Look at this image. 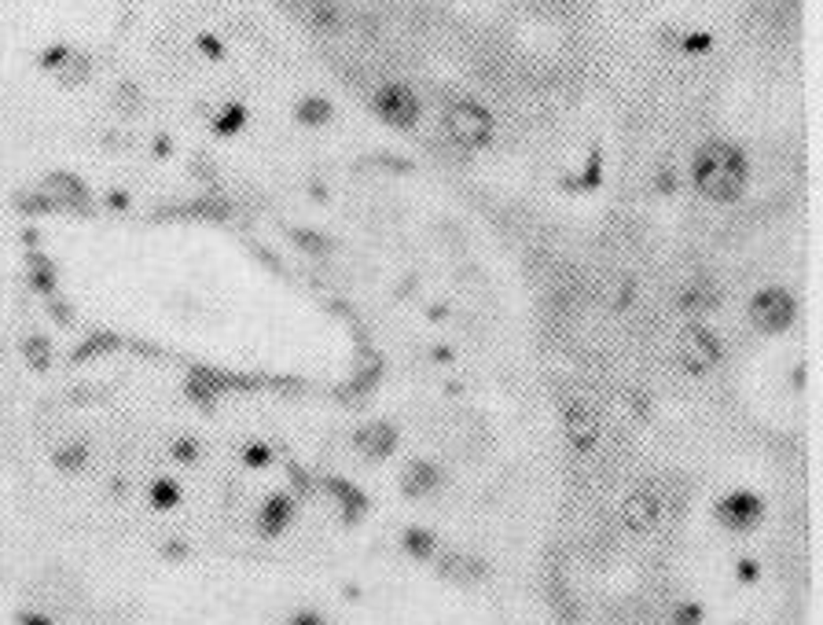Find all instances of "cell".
<instances>
[{
    "label": "cell",
    "mask_w": 823,
    "mask_h": 625,
    "mask_svg": "<svg viewBox=\"0 0 823 625\" xmlns=\"http://www.w3.org/2000/svg\"><path fill=\"white\" fill-rule=\"evenodd\" d=\"M746 185V155L728 140H710L695 155V188L713 202H736Z\"/></svg>",
    "instance_id": "cell-1"
},
{
    "label": "cell",
    "mask_w": 823,
    "mask_h": 625,
    "mask_svg": "<svg viewBox=\"0 0 823 625\" xmlns=\"http://www.w3.org/2000/svg\"><path fill=\"white\" fill-rule=\"evenodd\" d=\"M85 600V588L81 581L67 571V567H48L34 578V585H29V604L26 607H37V611H48L55 621L59 618H67L81 607Z\"/></svg>",
    "instance_id": "cell-2"
},
{
    "label": "cell",
    "mask_w": 823,
    "mask_h": 625,
    "mask_svg": "<svg viewBox=\"0 0 823 625\" xmlns=\"http://www.w3.org/2000/svg\"><path fill=\"white\" fill-rule=\"evenodd\" d=\"M493 114L485 111L481 103H474V100H456V103H449V111H445V133L460 144V147H467V152H474V147H485L493 140Z\"/></svg>",
    "instance_id": "cell-3"
},
{
    "label": "cell",
    "mask_w": 823,
    "mask_h": 625,
    "mask_svg": "<svg viewBox=\"0 0 823 625\" xmlns=\"http://www.w3.org/2000/svg\"><path fill=\"white\" fill-rule=\"evenodd\" d=\"M720 361V339L703 324H687L677 335V365L687 375H706Z\"/></svg>",
    "instance_id": "cell-4"
},
{
    "label": "cell",
    "mask_w": 823,
    "mask_h": 625,
    "mask_svg": "<svg viewBox=\"0 0 823 625\" xmlns=\"http://www.w3.org/2000/svg\"><path fill=\"white\" fill-rule=\"evenodd\" d=\"M794 317H798V299L786 287H765L750 299L753 327H761V332H769V335L786 332V327L794 324Z\"/></svg>",
    "instance_id": "cell-5"
},
{
    "label": "cell",
    "mask_w": 823,
    "mask_h": 625,
    "mask_svg": "<svg viewBox=\"0 0 823 625\" xmlns=\"http://www.w3.org/2000/svg\"><path fill=\"white\" fill-rule=\"evenodd\" d=\"M372 103H375V114L393 129H412L419 118V100L408 85H383Z\"/></svg>",
    "instance_id": "cell-6"
},
{
    "label": "cell",
    "mask_w": 823,
    "mask_h": 625,
    "mask_svg": "<svg viewBox=\"0 0 823 625\" xmlns=\"http://www.w3.org/2000/svg\"><path fill=\"white\" fill-rule=\"evenodd\" d=\"M761 519H765V500L757 493L736 489V493L720 497V504H717V522L728 530H753Z\"/></svg>",
    "instance_id": "cell-7"
},
{
    "label": "cell",
    "mask_w": 823,
    "mask_h": 625,
    "mask_svg": "<svg viewBox=\"0 0 823 625\" xmlns=\"http://www.w3.org/2000/svg\"><path fill=\"white\" fill-rule=\"evenodd\" d=\"M662 519V497L651 486H639L621 500V526L629 533H647Z\"/></svg>",
    "instance_id": "cell-8"
},
{
    "label": "cell",
    "mask_w": 823,
    "mask_h": 625,
    "mask_svg": "<svg viewBox=\"0 0 823 625\" xmlns=\"http://www.w3.org/2000/svg\"><path fill=\"white\" fill-rule=\"evenodd\" d=\"M563 431H566V438H570V445H573L577 453H588L592 445L599 441V415H596V408L585 405V401H570L563 408Z\"/></svg>",
    "instance_id": "cell-9"
},
{
    "label": "cell",
    "mask_w": 823,
    "mask_h": 625,
    "mask_svg": "<svg viewBox=\"0 0 823 625\" xmlns=\"http://www.w3.org/2000/svg\"><path fill=\"white\" fill-rule=\"evenodd\" d=\"M45 199H48V206L85 210V206H88V188L78 181L74 173H48V181H45Z\"/></svg>",
    "instance_id": "cell-10"
},
{
    "label": "cell",
    "mask_w": 823,
    "mask_h": 625,
    "mask_svg": "<svg viewBox=\"0 0 823 625\" xmlns=\"http://www.w3.org/2000/svg\"><path fill=\"white\" fill-rule=\"evenodd\" d=\"M438 574L445 581H460V585H471V581H481L490 574V567L478 559V555H467V552H445L438 559Z\"/></svg>",
    "instance_id": "cell-11"
},
{
    "label": "cell",
    "mask_w": 823,
    "mask_h": 625,
    "mask_svg": "<svg viewBox=\"0 0 823 625\" xmlns=\"http://www.w3.org/2000/svg\"><path fill=\"white\" fill-rule=\"evenodd\" d=\"M353 445H357V453L360 456H368V460H383L393 453V445H398V431H393L390 424H372V427H360L353 434Z\"/></svg>",
    "instance_id": "cell-12"
},
{
    "label": "cell",
    "mask_w": 823,
    "mask_h": 625,
    "mask_svg": "<svg viewBox=\"0 0 823 625\" xmlns=\"http://www.w3.org/2000/svg\"><path fill=\"white\" fill-rule=\"evenodd\" d=\"M291 519H294V500L287 493H272L258 512V530L265 538H276V533H284L291 526Z\"/></svg>",
    "instance_id": "cell-13"
},
{
    "label": "cell",
    "mask_w": 823,
    "mask_h": 625,
    "mask_svg": "<svg viewBox=\"0 0 823 625\" xmlns=\"http://www.w3.org/2000/svg\"><path fill=\"white\" fill-rule=\"evenodd\" d=\"M438 486H441V471H438L431 460H416V464H408V471L401 474L405 497H426V493H434Z\"/></svg>",
    "instance_id": "cell-14"
},
{
    "label": "cell",
    "mask_w": 823,
    "mask_h": 625,
    "mask_svg": "<svg viewBox=\"0 0 823 625\" xmlns=\"http://www.w3.org/2000/svg\"><path fill=\"white\" fill-rule=\"evenodd\" d=\"M294 118H298L301 126H324L327 118H331V103L324 96H309V100H301L294 107Z\"/></svg>",
    "instance_id": "cell-15"
},
{
    "label": "cell",
    "mask_w": 823,
    "mask_h": 625,
    "mask_svg": "<svg viewBox=\"0 0 823 625\" xmlns=\"http://www.w3.org/2000/svg\"><path fill=\"white\" fill-rule=\"evenodd\" d=\"M327 489L334 493V500L342 504V515H346V519H360V515H364V497H360V489H353L350 482H327Z\"/></svg>",
    "instance_id": "cell-16"
},
{
    "label": "cell",
    "mask_w": 823,
    "mask_h": 625,
    "mask_svg": "<svg viewBox=\"0 0 823 625\" xmlns=\"http://www.w3.org/2000/svg\"><path fill=\"white\" fill-rule=\"evenodd\" d=\"M88 74H93V63H88V59H85V55H78V52H70V55H67V63H63V67H59V70H55V78H59V81H63L67 88L81 85V81H85Z\"/></svg>",
    "instance_id": "cell-17"
},
{
    "label": "cell",
    "mask_w": 823,
    "mask_h": 625,
    "mask_svg": "<svg viewBox=\"0 0 823 625\" xmlns=\"http://www.w3.org/2000/svg\"><path fill=\"white\" fill-rule=\"evenodd\" d=\"M405 552H412L416 559H431V555H438V538L431 530H408L405 533Z\"/></svg>",
    "instance_id": "cell-18"
},
{
    "label": "cell",
    "mask_w": 823,
    "mask_h": 625,
    "mask_svg": "<svg viewBox=\"0 0 823 625\" xmlns=\"http://www.w3.org/2000/svg\"><path fill=\"white\" fill-rule=\"evenodd\" d=\"M85 460H88V445L78 441V438H74V441H63V445L55 449V464L63 467V471H81Z\"/></svg>",
    "instance_id": "cell-19"
},
{
    "label": "cell",
    "mask_w": 823,
    "mask_h": 625,
    "mask_svg": "<svg viewBox=\"0 0 823 625\" xmlns=\"http://www.w3.org/2000/svg\"><path fill=\"white\" fill-rule=\"evenodd\" d=\"M151 504H155V508H177L180 504V486L177 482H169V479H159L155 486H151Z\"/></svg>",
    "instance_id": "cell-20"
},
{
    "label": "cell",
    "mask_w": 823,
    "mask_h": 625,
    "mask_svg": "<svg viewBox=\"0 0 823 625\" xmlns=\"http://www.w3.org/2000/svg\"><path fill=\"white\" fill-rule=\"evenodd\" d=\"M243 118H247V114H243V107H235V103H228L218 118H213V129H218V133H235L239 126H243Z\"/></svg>",
    "instance_id": "cell-21"
},
{
    "label": "cell",
    "mask_w": 823,
    "mask_h": 625,
    "mask_svg": "<svg viewBox=\"0 0 823 625\" xmlns=\"http://www.w3.org/2000/svg\"><path fill=\"white\" fill-rule=\"evenodd\" d=\"M114 107H121V111H136L140 107V88L133 85V81H126V85H118L114 88Z\"/></svg>",
    "instance_id": "cell-22"
},
{
    "label": "cell",
    "mask_w": 823,
    "mask_h": 625,
    "mask_svg": "<svg viewBox=\"0 0 823 625\" xmlns=\"http://www.w3.org/2000/svg\"><path fill=\"white\" fill-rule=\"evenodd\" d=\"M632 299V284L625 280V276H618V280H611V284H606V302H611V306H625Z\"/></svg>",
    "instance_id": "cell-23"
},
{
    "label": "cell",
    "mask_w": 823,
    "mask_h": 625,
    "mask_svg": "<svg viewBox=\"0 0 823 625\" xmlns=\"http://www.w3.org/2000/svg\"><path fill=\"white\" fill-rule=\"evenodd\" d=\"M673 625H703V607L698 604H677Z\"/></svg>",
    "instance_id": "cell-24"
},
{
    "label": "cell",
    "mask_w": 823,
    "mask_h": 625,
    "mask_svg": "<svg viewBox=\"0 0 823 625\" xmlns=\"http://www.w3.org/2000/svg\"><path fill=\"white\" fill-rule=\"evenodd\" d=\"M15 621H19V625H55V618H52L48 611H37V607H19Z\"/></svg>",
    "instance_id": "cell-25"
},
{
    "label": "cell",
    "mask_w": 823,
    "mask_h": 625,
    "mask_svg": "<svg viewBox=\"0 0 823 625\" xmlns=\"http://www.w3.org/2000/svg\"><path fill=\"white\" fill-rule=\"evenodd\" d=\"M45 350H48V346H45L41 339H34V342H26V357H34V365H37V368H45V365H48V357H45Z\"/></svg>",
    "instance_id": "cell-26"
},
{
    "label": "cell",
    "mask_w": 823,
    "mask_h": 625,
    "mask_svg": "<svg viewBox=\"0 0 823 625\" xmlns=\"http://www.w3.org/2000/svg\"><path fill=\"white\" fill-rule=\"evenodd\" d=\"M291 625H327V621H324L317 611H298V614L291 618Z\"/></svg>",
    "instance_id": "cell-27"
},
{
    "label": "cell",
    "mask_w": 823,
    "mask_h": 625,
    "mask_svg": "<svg viewBox=\"0 0 823 625\" xmlns=\"http://www.w3.org/2000/svg\"><path fill=\"white\" fill-rule=\"evenodd\" d=\"M199 48H202V52H210L213 59H221V45L213 41V37H199Z\"/></svg>",
    "instance_id": "cell-28"
},
{
    "label": "cell",
    "mask_w": 823,
    "mask_h": 625,
    "mask_svg": "<svg viewBox=\"0 0 823 625\" xmlns=\"http://www.w3.org/2000/svg\"><path fill=\"white\" fill-rule=\"evenodd\" d=\"M739 574H743V581H753V578H757V567H753V563H739Z\"/></svg>",
    "instance_id": "cell-29"
}]
</instances>
